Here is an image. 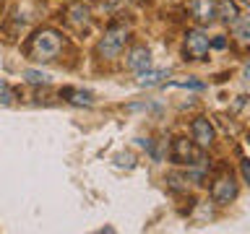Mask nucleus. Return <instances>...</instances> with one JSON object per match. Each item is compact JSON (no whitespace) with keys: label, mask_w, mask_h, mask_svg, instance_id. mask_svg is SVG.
I'll return each mask as SVG.
<instances>
[{"label":"nucleus","mask_w":250,"mask_h":234,"mask_svg":"<svg viewBox=\"0 0 250 234\" xmlns=\"http://www.w3.org/2000/svg\"><path fill=\"white\" fill-rule=\"evenodd\" d=\"M62 50V37L60 31L55 29H39L34 37H31V44H29V55L31 60L37 62H50L60 55Z\"/></svg>","instance_id":"f257e3e1"},{"label":"nucleus","mask_w":250,"mask_h":234,"mask_svg":"<svg viewBox=\"0 0 250 234\" xmlns=\"http://www.w3.org/2000/svg\"><path fill=\"white\" fill-rule=\"evenodd\" d=\"M128 39H130L128 26H123V23H112V26H109V29L104 31V37L99 39V44H97V55H99V58H104V60H115V58H120V52L125 50Z\"/></svg>","instance_id":"f03ea898"},{"label":"nucleus","mask_w":250,"mask_h":234,"mask_svg":"<svg viewBox=\"0 0 250 234\" xmlns=\"http://www.w3.org/2000/svg\"><path fill=\"white\" fill-rule=\"evenodd\" d=\"M172 159L177 164H203V156H201V146L195 140H188V138H177L172 143Z\"/></svg>","instance_id":"7ed1b4c3"},{"label":"nucleus","mask_w":250,"mask_h":234,"mask_svg":"<svg viewBox=\"0 0 250 234\" xmlns=\"http://www.w3.org/2000/svg\"><path fill=\"white\" fill-rule=\"evenodd\" d=\"M208 47H211V39L201 29H190L185 34V55L190 60H203L208 55Z\"/></svg>","instance_id":"20e7f679"},{"label":"nucleus","mask_w":250,"mask_h":234,"mask_svg":"<svg viewBox=\"0 0 250 234\" xmlns=\"http://www.w3.org/2000/svg\"><path fill=\"white\" fill-rule=\"evenodd\" d=\"M211 198H214L216 206H227L237 198V182H234L232 175H222L211 187Z\"/></svg>","instance_id":"39448f33"},{"label":"nucleus","mask_w":250,"mask_h":234,"mask_svg":"<svg viewBox=\"0 0 250 234\" xmlns=\"http://www.w3.org/2000/svg\"><path fill=\"white\" fill-rule=\"evenodd\" d=\"M188 11L198 23H211L216 19V0H190Z\"/></svg>","instance_id":"423d86ee"},{"label":"nucleus","mask_w":250,"mask_h":234,"mask_svg":"<svg viewBox=\"0 0 250 234\" xmlns=\"http://www.w3.org/2000/svg\"><path fill=\"white\" fill-rule=\"evenodd\" d=\"M190 133H193V140L198 143L201 148H208L214 143V128H211V122L206 117H198V120H193L190 125Z\"/></svg>","instance_id":"0eeeda50"},{"label":"nucleus","mask_w":250,"mask_h":234,"mask_svg":"<svg viewBox=\"0 0 250 234\" xmlns=\"http://www.w3.org/2000/svg\"><path fill=\"white\" fill-rule=\"evenodd\" d=\"M151 65V58H148V50L146 47H133V50L125 55V68L133 70V73H141Z\"/></svg>","instance_id":"6e6552de"},{"label":"nucleus","mask_w":250,"mask_h":234,"mask_svg":"<svg viewBox=\"0 0 250 234\" xmlns=\"http://www.w3.org/2000/svg\"><path fill=\"white\" fill-rule=\"evenodd\" d=\"M65 16H68V23H70V26H76V29L89 26V21H91V13H89V8H86L83 3H70Z\"/></svg>","instance_id":"1a4fd4ad"},{"label":"nucleus","mask_w":250,"mask_h":234,"mask_svg":"<svg viewBox=\"0 0 250 234\" xmlns=\"http://www.w3.org/2000/svg\"><path fill=\"white\" fill-rule=\"evenodd\" d=\"M232 37L240 47H250V16H242V19L234 21Z\"/></svg>","instance_id":"9d476101"},{"label":"nucleus","mask_w":250,"mask_h":234,"mask_svg":"<svg viewBox=\"0 0 250 234\" xmlns=\"http://www.w3.org/2000/svg\"><path fill=\"white\" fill-rule=\"evenodd\" d=\"M216 16L224 23H234L237 21V3L234 0H216Z\"/></svg>","instance_id":"9b49d317"},{"label":"nucleus","mask_w":250,"mask_h":234,"mask_svg":"<svg viewBox=\"0 0 250 234\" xmlns=\"http://www.w3.org/2000/svg\"><path fill=\"white\" fill-rule=\"evenodd\" d=\"M162 78H167V70H148L146 68L138 73V86H156Z\"/></svg>","instance_id":"f8f14e48"},{"label":"nucleus","mask_w":250,"mask_h":234,"mask_svg":"<svg viewBox=\"0 0 250 234\" xmlns=\"http://www.w3.org/2000/svg\"><path fill=\"white\" fill-rule=\"evenodd\" d=\"M62 97H68L73 104H83V107H89L91 104V94H86V91H73V89H65L62 91Z\"/></svg>","instance_id":"ddd939ff"},{"label":"nucleus","mask_w":250,"mask_h":234,"mask_svg":"<svg viewBox=\"0 0 250 234\" xmlns=\"http://www.w3.org/2000/svg\"><path fill=\"white\" fill-rule=\"evenodd\" d=\"M23 78H26L29 83H47V81H50V76H47V73H39V70H26V73H23Z\"/></svg>","instance_id":"4468645a"},{"label":"nucleus","mask_w":250,"mask_h":234,"mask_svg":"<svg viewBox=\"0 0 250 234\" xmlns=\"http://www.w3.org/2000/svg\"><path fill=\"white\" fill-rule=\"evenodd\" d=\"M242 177H245V182H250V161H242Z\"/></svg>","instance_id":"2eb2a0df"},{"label":"nucleus","mask_w":250,"mask_h":234,"mask_svg":"<svg viewBox=\"0 0 250 234\" xmlns=\"http://www.w3.org/2000/svg\"><path fill=\"white\" fill-rule=\"evenodd\" d=\"M245 83H248V89H250V65L245 68Z\"/></svg>","instance_id":"dca6fc26"},{"label":"nucleus","mask_w":250,"mask_h":234,"mask_svg":"<svg viewBox=\"0 0 250 234\" xmlns=\"http://www.w3.org/2000/svg\"><path fill=\"white\" fill-rule=\"evenodd\" d=\"M240 3H242V5H248V8H250V0H240Z\"/></svg>","instance_id":"f3484780"},{"label":"nucleus","mask_w":250,"mask_h":234,"mask_svg":"<svg viewBox=\"0 0 250 234\" xmlns=\"http://www.w3.org/2000/svg\"><path fill=\"white\" fill-rule=\"evenodd\" d=\"M133 3H138V0H133Z\"/></svg>","instance_id":"a211bd4d"},{"label":"nucleus","mask_w":250,"mask_h":234,"mask_svg":"<svg viewBox=\"0 0 250 234\" xmlns=\"http://www.w3.org/2000/svg\"><path fill=\"white\" fill-rule=\"evenodd\" d=\"M248 138H250V133H248Z\"/></svg>","instance_id":"6ab92c4d"}]
</instances>
